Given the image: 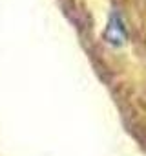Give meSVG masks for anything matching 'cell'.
Here are the masks:
<instances>
[{
  "instance_id": "6da1fadb",
  "label": "cell",
  "mask_w": 146,
  "mask_h": 156,
  "mask_svg": "<svg viewBox=\"0 0 146 156\" xmlns=\"http://www.w3.org/2000/svg\"><path fill=\"white\" fill-rule=\"evenodd\" d=\"M104 41L111 46H122L128 39V33H126V28H124V22L121 19V15L117 11H113L108 19V26L104 30Z\"/></svg>"
}]
</instances>
